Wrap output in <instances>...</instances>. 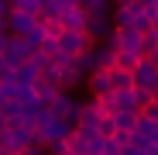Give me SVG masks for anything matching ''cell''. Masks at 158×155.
Listing matches in <instances>:
<instances>
[{"label":"cell","mask_w":158,"mask_h":155,"mask_svg":"<svg viewBox=\"0 0 158 155\" xmlns=\"http://www.w3.org/2000/svg\"><path fill=\"white\" fill-rule=\"evenodd\" d=\"M103 90H110V93H127V90H134V72L110 66V69H107V80H103Z\"/></svg>","instance_id":"cell-1"},{"label":"cell","mask_w":158,"mask_h":155,"mask_svg":"<svg viewBox=\"0 0 158 155\" xmlns=\"http://www.w3.org/2000/svg\"><path fill=\"white\" fill-rule=\"evenodd\" d=\"M110 66H117V69H127V72H134V69L141 66V59H138V52L117 48V52H114V59H110Z\"/></svg>","instance_id":"cell-2"},{"label":"cell","mask_w":158,"mask_h":155,"mask_svg":"<svg viewBox=\"0 0 158 155\" xmlns=\"http://www.w3.org/2000/svg\"><path fill=\"white\" fill-rule=\"evenodd\" d=\"M14 145H17V141H14V135L7 131V127H0V155H7Z\"/></svg>","instance_id":"cell-3"},{"label":"cell","mask_w":158,"mask_h":155,"mask_svg":"<svg viewBox=\"0 0 158 155\" xmlns=\"http://www.w3.org/2000/svg\"><path fill=\"white\" fill-rule=\"evenodd\" d=\"M7 155H38V152H35V148H28V145H14Z\"/></svg>","instance_id":"cell-4"},{"label":"cell","mask_w":158,"mask_h":155,"mask_svg":"<svg viewBox=\"0 0 158 155\" xmlns=\"http://www.w3.org/2000/svg\"><path fill=\"white\" fill-rule=\"evenodd\" d=\"M155 21H158V0H155Z\"/></svg>","instance_id":"cell-5"}]
</instances>
